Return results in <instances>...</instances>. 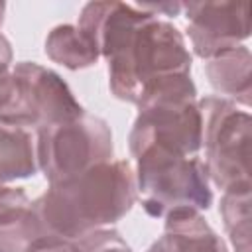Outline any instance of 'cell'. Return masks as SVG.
Segmentation results:
<instances>
[{
    "label": "cell",
    "instance_id": "1",
    "mask_svg": "<svg viewBox=\"0 0 252 252\" xmlns=\"http://www.w3.org/2000/svg\"><path fill=\"white\" fill-rule=\"evenodd\" d=\"M136 199L132 165L126 159H110L77 177L49 185L32 203V209L51 234L77 240L120 220Z\"/></svg>",
    "mask_w": 252,
    "mask_h": 252
},
{
    "label": "cell",
    "instance_id": "2",
    "mask_svg": "<svg viewBox=\"0 0 252 252\" xmlns=\"http://www.w3.org/2000/svg\"><path fill=\"white\" fill-rule=\"evenodd\" d=\"M102 57L108 61L110 93L132 104L154 83L175 75H191V53L183 33L142 8L138 18L112 39Z\"/></svg>",
    "mask_w": 252,
    "mask_h": 252
},
{
    "label": "cell",
    "instance_id": "3",
    "mask_svg": "<svg viewBox=\"0 0 252 252\" xmlns=\"http://www.w3.org/2000/svg\"><path fill=\"white\" fill-rule=\"evenodd\" d=\"M128 146L132 158L144 152H163L195 158L201 150V112L191 75H175L148 87L136 102Z\"/></svg>",
    "mask_w": 252,
    "mask_h": 252
},
{
    "label": "cell",
    "instance_id": "4",
    "mask_svg": "<svg viewBox=\"0 0 252 252\" xmlns=\"http://www.w3.org/2000/svg\"><path fill=\"white\" fill-rule=\"evenodd\" d=\"M83 112L61 75L35 61H20L0 77V124L39 130Z\"/></svg>",
    "mask_w": 252,
    "mask_h": 252
},
{
    "label": "cell",
    "instance_id": "5",
    "mask_svg": "<svg viewBox=\"0 0 252 252\" xmlns=\"http://www.w3.org/2000/svg\"><path fill=\"white\" fill-rule=\"evenodd\" d=\"M136 159V193L142 209L156 219L179 211H203L213 203L209 175L199 158L144 152Z\"/></svg>",
    "mask_w": 252,
    "mask_h": 252
},
{
    "label": "cell",
    "instance_id": "6",
    "mask_svg": "<svg viewBox=\"0 0 252 252\" xmlns=\"http://www.w3.org/2000/svg\"><path fill=\"white\" fill-rule=\"evenodd\" d=\"M201 112V148L205 169L219 189L250 185V114L222 96L197 100Z\"/></svg>",
    "mask_w": 252,
    "mask_h": 252
},
{
    "label": "cell",
    "instance_id": "7",
    "mask_svg": "<svg viewBox=\"0 0 252 252\" xmlns=\"http://www.w3.org/2000/svg\"><path fill=\"white\" fill-rule=\"evenodd\" d=\"M114 152L106 120L83 112L79 118L37 130V169L49 185L77 177L94 165L110 161Z\"/></svg>",
    "mask_w": 252,
    "mask_h": 252
},
{
    "label": "cell",
    "instance_id": "8",
    "mask_svg": "<svg viewBox=\"0 0 252 252\" xmlns=\"http://www.w3.org/2000/svg\"><path fill=\"white\" fill-rule=\"evenodd\" d=\"M187 35L197 57L213 59L250 37L248 2H187Z\"/></svg>",
    "mask_w": 252,
    "mask_h": 252
},
{
    "label": "cell",
    "instance_id": "9",
    "mask_svg": "<svg viewBox=\"0 0 252 252\" xmlns=\"http://www.w3.org/2000/svg\"><path fill=\"white\" fill-rule=\"evenodd\" d=\"M146 252H228V248L201 213L179 211L165 217L163 234Z\"/></svg>",
    "mask_w": 252,
    "mask_h": 252
},
{
    "label": "cell",
    "instance_id": "10",
    "mask_svg": "<svg viewBox=\"0 0 252 252\" xmlns=\"http://www.w3.org/2000/svg\"><path fill=\"white\" fill-rule=\"evenodd\" d=\"M207 79L211 87L228 96V100H236L244 106H250L252 96V55L246 45H236L213 59H207L205 65Z\"/></svg>",
    "mask_w": 252,
    "mask_h": 252
},
{
    "label": "cell",
    "instance_id": "11",
    "mask_svg": "<svg viewBox=\"0 0 252 252\" xmlns=\"http://www.w3.org/2000/svg\"><path fill=\"white\" fill-rule=\"evenodd\" d=\"M37 171L35 144L24 128L0 124V185L28 179Z\"/></svg>",
    "mask_w": 252,
    "mask_h": 252
},
{
    "label": "cell",
    "instance_id": "12",
    "mask_svg": "<svg viewBox=\"0 0 252 252\" xmlns=\"http://www.w3.org/2000/svg\"><path fill=\"white\" fill-rule=\"evenodd\" d=\"M43 49L51 61L71 71L93 67L100 57L94 43L73 24L55 26L47 33Z\"/></svg>",
    "mask_w": 252,
    "mask_h": 252
},
{
    "label": "cell",
    "instance_id": "13",
    "mask_svg": "<svg viewBox=\"0 0 252 252\" xmlns=\"http://www.w3.org/2000/svg\"><path fill=\"white\" fill-rule=\"evenodd\" d=\"M252 187H238L222 191L220 197V219L230 244L236 252H252Z\"/></svg>",
    "mask_w": 252,
    "mask_h": 252
},
{
    "label": "cell",
    "instance_id": "14",
    "mask_svg": "<svg viewBox=\"0 0 252 252\" xmlns=\"http://www.w3.org/2000/svg\"><path fill=\"white\" fill-rule=\"evenodd\" d=\"M45 236H51V232L35 215L32 203L0 219V252H30Z\"/></svg>",
    "mask_w": 252,
    "mask_h": 252
},
{
    "label": "cell",
    "instance_id": "15",
    "mask_svg": "<svg viewBox=\"0 0 252 252\" xmlns=\"http://www.w3.org/2000/svg\"><path fill=\"white\" fill-rule=\"evenodd\" d=\"M79 252H132L126 240L114 228H96L75 240Z\"/></svg>",
    "mask_w": 252,
    "mask_h": 252
},
{
    "label": "cell",
    "instance_id": "16",
    "mask_svg": "<svg viewBox=\"0 0 252 252\" xmlns=\"http://www.w3.org/2000/svg\"><path fill=\"white\" fill-rule=\"evenodd\" d=\"M30 205V199L24 191V187H14V185H0V219L24 209Z\"/></svg>",
    "mask_w": 252,
    "mask_h": 252
},
{
    "label": "cell",
    "instance_id": "17",
    "mask_svg": "<svg viewBox=\"0 0 252 252\" xmlns=\"http://www.w3.org/2000/svg\"><path fill=\"white\" fill-rule=\"evenodd\" d=\"M30 252H79V246L75 244V240H67L51 234L41 238Z\"/></svg>",
    "mask_w": 252,
    "mask_h": 252
},
{
    "label": "cell",
    "instance_id": "18",
    "mask_svg": "<svg viewBox=\"0 0 252 252\" xmlns=\"http://www.w3.org/2000/svg\"><path fill=\"white\" fill-rule=\"evenodd\" d=\"M138 6H140L142 10L154 14V16H158V14L177 16V14L181 12V8H183L181 2H158V4H154V2H146V4H138Z\"/></svg>",
    "mask_w": 252,
    "mask_h": 252
},
{
    "label": "cell",
    "instance_id": "19",
    "mask_svg": "<svg viewBox=\"0 0 252 252\" xmlns=\"http://www.w3.org/2000/svg\"><path fill=\"white\" fill-rule=\"evenodd\" d=\"M12 69V45L6 35L0 33V77Z\"/></svg>",
    "mask_w": 252,
    "mask_h": 252
},
{
    "label": "cell",
    "instance_id": "20",
    "mask_svg": "<svg viewBox=\"0 0 252 252\" xmlns=\"http://www.w3.org/2000/svg\"><path fill=\"white\" fill-rule=\"evenodd\" d=\"M4 14H6V4L0 2V28H2V24H4Z\"/></svg>",
    "mask_w": 252,
    "mask_h": 252
}]
</instances>
